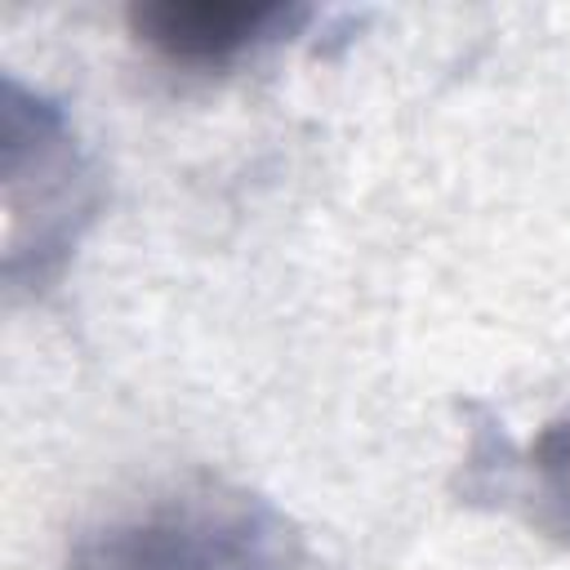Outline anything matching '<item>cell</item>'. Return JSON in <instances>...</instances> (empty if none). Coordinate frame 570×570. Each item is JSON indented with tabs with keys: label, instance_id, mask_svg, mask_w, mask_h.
Instances as JSON below:
<instances>
[{
	"label": "cell",
	"instance_id": "6da1fadb",
	"mask_svg": "<svg viewBox=\"0 0 570 570\" xmlns=\"http://www.w3.org/2000/svg\"><path fill=\"white\" fill-rule=\"evenodd\" d=\"M62 570H316V552L267 494L196 476L85 525Z\"/></svg>",
	"mask_w": 570,
	"mask_h": 570
},
{
	"label": "cell",
	"instance_id": "7a4b0ae2",
	"mask_svg": "<svg viewBox=\"0 0 570 570\" xmlns=\"http://www.w3.org/2000/svg\"><path fill=\"white\" fill-rule=\"evenodd\" d=\"M4 281L9 289H49L98 218L102 183L67 111L4 76Z\"/></svg>",
	"mask_w": 570,
	"mask_h": 570
},
{
	"label": "cell",
	"instance_id": "3957f363",
	"mask_svg": "<svg viewBox=\"0 0 570 570\" xmlns=\"http://www.w3.org/2000/svg\"><path fill=\"white\" fill-rule=\"evenodd\" d=\"M125 18L129 31L160 58L218 71L298 36L316 9L289 0H142L129 4Z\"/></svg>",
	"mask_w": 570,
	"mask_h": 570
},
{
	"label": "cell",
	"instance_id": "277c9868",
	"mask_svg": "<svg viewBox=\"0 0 570 570\" xmlns=\"http://www.w3.org/2000/svg\"><path fill=\"white\" fill-rule=\"evenodd\" d=\"M463 494L512 503L543 539L570 548V414L543 423L521 459H508L503 450L499 468L468 454Z\"/></svg>",
	"mask_w": 570,
	"mask_h": 570
}]
</instances>
